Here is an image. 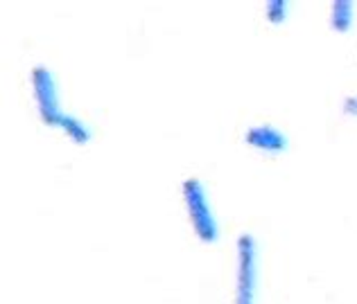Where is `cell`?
Returning <instances> with one entry per match:
<instances>
[{
  "label": "cell",
  "mask_w": 357,
  "mask_h": 304,
  "mask_svg": "<svg viewBox=\"0 0 357 304\" xmlns=\"http://www.w3.org/2000/svg\"><path fill=\"white\" fill-rule=\"evenodd\" d=\"M342 111H344V115H349V118H357V97H355V95H349V97L344 99V104H342Z\"/></svg>",
  "instance_id": "8"
},
{
  "label": "cell",
  "mask_w": 357,
  "mask_h": 304,
  "mask_svg": "<svg viewBox=\"0 0 357 304\" xmlns=\"http://www.w3.org/2000/svg\"><path fill=\"white\" fill-rule=\"evenodd\" d=\"M59 129L75 142V145H86V142L91 140V129H89V125L84 120L70 115V113H66V115H63Z\"/></svg>",
  "instance_id": "6"
},
{
  "label": "cell",
  "mask_w": 357,
  "mask_h": 304,
  "mask_svg": "<svg viewBox=\"0 0 357 304\" xmlns=\"http://www.w3.org/2000/svg\"><path fill=\"white\" fill-rule=\"evenodd\" d=\"M355 23V3L335 0L331 5V27L335 32H349Z\"/></svg>",
  "instance_id": "5"
},
{
  "label": "cell",
  "mask_w": 357,
  "mask_h": 304,
  "mask_svg": "<svg viewBox=\"0 0 357 304\" xmlns=\"http://www.w3.org/2000/svg\"><path fill=\"white\" fill-rule=\"evenodd\" d=\"M258 296V241L242 232L236 241V289L233 304H256Z\"/></svg>",
  "instance_id": "2"
},
{
  "label": "cell",
  "mask_w": 357,
  "mask_h": 304,
  "mask_svg": "<svg viewBox=\"0 0 357 304\" xmlns=\"http://www.w3.org/2000/svg\"><path fill=\"white\" fill-rule=\"evenodd\" d=\"M30 83H32V97L36 104V113L45 127L59 129L61 120L66 113L61 111V99H59V88L54 81V74L45 65H34L30 72Z\"/></svg>",
  "instance_id": "3"
},
{
  "label": "cell",
  "mask_w": 357,
  "mask_h": 304,
  "mask_svg": "<svg viewBox=\"0 0 357 304\" xmlns=\"http://www.w3.org/2000/svg\"><path fill=\"white\" fill-rule=\"evenodd\" d=\"M244 142H247L251 149L262 151V154H271V156L283 154L287 149V136L274 125H256L247 129Z\"/></svg>",
  "instance_id": "4"
},
{
  "label": "cell",
  "mask_w": 357,
  "mask_h": 304,
  "mask_svg": "<svg viewBox=\"0 0 357 304\" xmlns=\"http://www.w3.org/2000/svg\"><path fill=\"white\" fill-rule=\"evenodd\" d=\"M181 196L188 214V223H190L195 237L204 243H215L220 239V227L215 221L213 207L206 194V187L199 178H185L181 185Z\"/></svg>",
  "instance_id": "1"
},
{
  "label": "cell",
  "mask_w": 357,
  "mask_h": 304,
  "mask_svg": "<svg viewBox=\"0 0 357 304\" xmlns=\"http://www.w3.org/2000/svg\"><path fill=\"white\" fill-rule=\"evenodd\" d=\"M287 9H289L287 0H267L265 3V18L269 23L278 25L287 18Z\"/></svg>",
  "instance_id": "7"
}]
</instances>
